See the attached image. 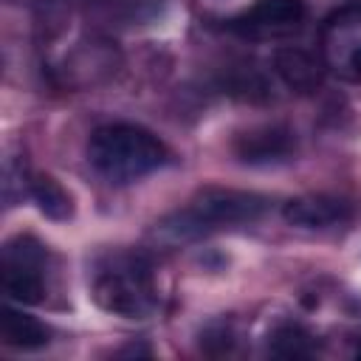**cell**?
<instances>
[{
  "instance_id": "cell-1",
  "label": "cell",
  "mask_w": 361,
  "mask_h": 361,
  "mask_svg": "<svg viewBox=\"0 0 361 361\" xmlns=\"http://www.w3.org/2000/svg\"><path fill=\"white\" fill-rule=\"evenodd\" d=\"M87 161L107 183H133L164 166L166 147L144 127L107 124L90 135Z\"/></svg>"
},
{
  "instance_id": "cell-2",
  "label": "cell",
  "mask_w": 361,
  "mask_h": 361,
  "mask_svg": "<svg viewBox=\"0 0 361 361\" xmlns=\"http://www.w3.org/2000/svg\"><path fill=\"white\" fill-rule=\"evenodd\" d=\"M93 299L113 316L147 319L158 307L152 265L141 254H110L93 274Z\"/></svg>"
},
{
  "instance_id": "cell-3",
  "label": "cell",
  "mask_w": 361,
  "mask_h": 361,
  "mask_svg": "<svg viewBox=\"0 0 361 361\" xmlns=\"http://www.w3.org/2000/svg\"><path fill=\"white\" fill-rule=\"evenodd\" d=\"M268 209V197L254 195V192H237V189H203L186 209L175 212L166 217L158 231L172 240H195L200 234L251 223Z\"/></svg>"
},
{
  "instance_id": "cell-4",
  "label": "cell",
  "mask_w": 361,
  "mask_h": 361,
  "mask_svg": "<svg viewBox=\"0 0 361 361\" xmlns=\"http://www.w3.org/2000/svg\"><path fill=\"white\" fill-rule=\"evenodd\" d=\"M302 0H257L231 20V31L248 39H282L302 28Z\"/></svg>"
},
{
  "instance_id": "cell-5",
  "label": "cell",
  "mask_w": 361,
  "mask_h": 361,
  "mask_svg": "<svg viewBox=\"0 0 361 361\" xmlns=\"http://www.w3.org/2000/svg\"><path fill=\"white\" fill-rule=\"evenodd\" d=\"M324 68L344 82H361V11H341L324 25Z\"/></svg>"
},
{
  "instance_id": "cell-6",
  "label": "cell",
  "mask_w": 361,
  "mask_h": 361,
  "mask_svg": "<svg viewBox=\"0 0 361 361\" xmlns=\"http://www.w3.org/2000/svg\"><path fill=\"white\" fill-rule=\"evenodd\" d=\"M3 290L23 305H37L45 296L42 251L25 240L8 243L3 251Z\"/></svg>"
},
{
  "instance_id": "cell-7",
  "label": "cell",
  "mask_w": 361,
  "mask_h": 361,
  "mask_svg": "<svg viewBox=\"0 0 361 361\" xmlns=\"http://www.w3.org/2000/svg\"><path fill=\"white\" fill-rule=\"evenodd\" d=\"M293 133L282 124L254 127L234 141V155L243 164H282L293 155Z\"/></svg>"
},
{
  "instance_id": "cell-8",
  "label": "cell",
  "mask_w": 361,
  "mask_h": 361,
  "mask_svg": "<svg viewBox=\"0 0 361 361\" xmlns=\"http://www.w3.org/2000/svg\"><path fill=\"white\" fill-rule=\"evenodd\" d=\"M282 217L299 228H327V226L344 223L350 217V206L330 195H305V197L288 200L282 209Z\"/></svg>"
},
{
  "instance_id": "cell-9",
  "label": "cell",
  "mask_w": 361,
  "mask_h": 361,
  "mask_svg": "<svg viewBox=\"0 0 361 361\" xmlns=\"http://www.w3.org/2000/svg\"><path fill=\"white\" fill-rule=\"evenodd\" d=\"M276 73L285 79L288 87H293L299 93H310L322 85L324 62H319L313 54H307L302 48H282L276 54Z\"/></svg>"
},
{
  "instance_id": "cell-10",
  "label": "cell",
  "mask_w": 361,
  "mask_h": 361,
  "mask_svg": "<svg viewBox=\"0 0 361 361\" xmlns=\"http://www.w3.org/2000/svg\"><path fill=\"white\" fill-rule=\"evenodd\" d=\"M0 336H3V344L14 350H37L48 344V327L39 319L14 307L0 310Z\"/></svg>"
},
{
  "instance_id": "cell-11",
  "label": "cell",
  "mask_w": 361,
  "mask_h": 361,
  "mask_svg": "<svg viewBox=\"0 0 361 361\" xmlns=\"http://www.w3.org/2000/svg\"><path fill=\"white\" fill-rule=\"evenodd\" d=\"M28 192L34 197V203L39 206L42 214H48L51 220H68L73 214V200L65 192V186L51 178V175H34V180L28 183Z\"/></svg>"
},
{
  "instance_id": "cell-12",
  "label": "cell",
  "mask_w": 361,
  "mask_h": 361,
  "mask_svg": "<svg viewBox=\"0 0 361 361\" xmlns=\"http://www.w3.org/2000/svg\"><path fill=\"white\" fill-rule=\"evenodd\" d=\"M268 353L279 358H307L313 355V336L299 324H279L268 336Z\"/></svg>"
},
{
  "instance_id": "cell-13",
  "label": "cell",
  "mask_w": 361,
  "mask_h": 361,
  "mask_svg": "<svg viewBox=\"0 0 361 361\" xmlns=\"http://www.w3.org/2000/svg\"><path fill=\"white\" fill-rule=\"evenodd\" d=\"M358 355H361V350H358Z\"/></svg>"
},
{
  "instance_id": "cell-14",
  "label": "cell",
  "mask_w": 361,
  "mask_h": 361,
  "mask_svg": "<svg viewBox=\"0 0 361 361\" xmlns=\"http://www.w3.org/2000/svg\"><path fill=\"white\" fill-rule=\"evenodd\" d=\"M358 11H361V6H358Z\"/></svg>"
}]
</instances>
